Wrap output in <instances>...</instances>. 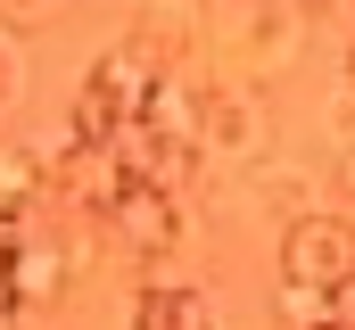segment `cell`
Here are the masks:
<instances>
[{
	"mask_svg": "<svg viewBox=\"0 0 355 330\" xmlns=\"http://www.w3.org/2000/svg\"><path fill=\"white\" fill-rule=\"evenodd\" d=\"M50 182V165L33 157V149H8L0 141V215H25V198Z\"/></svg>",
	"mask_w": 355,
	"mask_h": 330,
	"instance_id": "9c48e42d",
	"label": "cell"
},
{
	"mask_svg": "<svg viewBox=\"0 0 355 330\" xmlns=\"http://www.w3.org/2000/svg\"><path fill=\"white\" fill-rule=\"evenodd\" d=\"M339 190H347V198H355V149H347V157H339Z\"/></svg>",
	"mask_w": 355,
	"mask_h": 330,
	"instance_id": "4fadbf2b",
	"label": "cell"
},
{
	"mask_svg": "<svg viewBox=\"0 0 355 330\" xmlns=\"http://www.w3.org/2000/svg\"><path fill=\"white\" fill-rule=\"evenodd\" d=\"M272 314H281V330H322V322H339V297H331L322 281H289V272H281Z\"/></svg>",
	"mask_w": 355,
	"mask_h": 330,
	"instance_id": "ba28073f",
	"label": "cell"
},
{
	"mask_svg": "<svg viewBox=\"0 0 355 330\" xmlns=\"http://www.w3.org/2000/svg\"><path fill=\"white\" fill-rule=\"evenodd\" d=\"M157 75H166V67H157V50H149V42H124V50H107V58L91 67V82L124 107V124H141V107H149Z\"/></svg>",
	"mask_w": 355,
	"mask_h": 330,
	"instance_id": "277c9868",
	"label": "cell"
},
{
	"mask_svg": "<svg viewBox=\"0 0 355 330\" xmlns=\"http://www.w3.org/2000/svg\"><path fill=\"white\" fill-rule=\"evenodd\" d=\"M8 289H17V306L58 297V289H67V256H58L50 240H17V256H8Z\"/></svg>",
	"mask_w": 355,
	"mask_h": 330,
	"instance_id": "52a82bcc",
	"label": "cell"
},
{
	"mask_svg": "<svg viewBox=\"0 0 355 330\" xmlns=\"http://www.w3.org/2000/svg\"><path fill=\"white\" fill-rule=\"evenodd\" d=\"M0 330H8V322H0Z\"/></svg>",
	"mask_w": 355,
	"mask_h": 330,
	"instance_id": "e0dca14e",
	"label": "cell"
},
{
	"mask_svg": "<svg viewBox=\"0 0 355 330\" xmlns=\"http://www.w3.org/2000/svg\"><path fill=\"white\" fill-rule=\"evenodd\" d=\"M281 272L339 289V281L355 272V232L339 223V215H289V223H281Z\"/></svg>",
	"mask_w": 355,
	"mask_h": 330,
	"instance_id": "6da1fadb",
	"label": "cell"
},
{
	"mask_svg": "<svg viewBox=\"0 0 355 330\" xmlns=\"http://www.w3.org/2000/svg\"><path fill=\"white\" fill-rule=\"evenodd\" d=\"M331 297H339V322L355 330V272H347V281H339V289H331Z\"/></svg>",
	"mask_w": 355,
	"mask_h": 330,
	"instance_id": "7c38bea8",
	"label": "cell"
},
{
	"mask_svg": "<svg viewBox=\"0 0 355 330\" xmlns=\"http://www.w3.org/2000/svg\"><path fill=\"white\" fill-rule=\"evenodd\" d=\"M107 232H116V248L124 256H166L174 240H190V223H182V207H174V190L166 182H132L116 207H107Z\"/></svg>",
	"mask_w": 355,
	"mask_h": 330,
	"instance_id": "7a4b0ae2",
	"label": "cell"
},
{
	"mask_svg": "<svg viewBox=\"0 0 355 330\" xmlns=\"http://www.w3.org/2000/svg\"><path fill=\"white\" fill-rule=\"evenodd\" d=\"M322 330H347V322H322Z\"/></svg>",
	"mask_w": 355,
	"mask_h": 330,
	"instance_id": "2e32d148",
	"label": "cell"
},
{
	"mask_svg": "<svg viewBox=\"0 0 355 330\" xmlns=\"http://www.w3.org/2000/svg\"><path fill=\"white\" fill-rule=\"evenodd\" d=\"M141 124H157L166 141H190V149H198V132H207V99H198L190 82L157 75V91H149V107H141Z\"/></svg>",
	"mask_w": 355,
	"mask_h": 330,
	"instance_id": "8992f818",
	"label": "cell"
},
{
	"mask_svg": "<svg viewBox=\"0 0 355 330\" xmlns=\"http://www.w3.org/2000/svg\"><path fill=\"white\" fill-rule=\"evenodd\" d=\"M248 141H257V116L232 107V99H207V132H198V149H248Z\"/></svg>",
	"mask_w": 355,
	"mask_h": 330,
	"instance_id": "30bf717a",
	"label": "cell"
},
{
	"mask_svg": "<svg viewBox=\"0 0 355 330\" xmlns=\"http://www.w3.org/2000/svg\"><path fill=\"white\" fill-rule=\"evenodd\" d=\"M132 330H215V306H207V289H141L132 297Z\"/></svg>",
	"mask_w": 355,
	"mask_h": 330,
	"instance_id": "5b68a950",
	"label": "cell"
},
{
	"mask_svg": "<svg viewBox=\"0 0 355 330\" xmlns=\"http://www.w3.org/2000/svg\"><path fill=\"white\" fill-rule=\"evenodd\" d=\"M8 91H17V75H8V58H0V107H8Z\"/></svg>",
	"mask_w": 355,
	"mask_h": 330,
	"instance_id": "5bb4252c",
	"label": "cell"
},
{
	"mask_svg": "<svg viewBox=\"0 0 355 330\" xmlns=\"http://www.w3.org/2000/svg\"><path fill=\"white\" fill-rule=\"evenodd\" d=\"M33 8L42 0H0V25H33Z\"/></svg>",
	"mask_w": 355,
	"mask_h": 330,
	"instance_id": "8fae6325",
	"label": "cell"
},
{
	"mask_svg": "<svg viewBox=\"0 0 355 330\" xmlns=\"http://www.w3.org/2000/svg\"><path fill=\"white\" fill-rule=\"evenodd\" d=\"M50 182L75 198V207H91V215H107L124 190H132V173H124V157L116 149H91V141H67V157L50 165Z\"/></svg>",
	"mask_w": 355,
	"mask_h": 330,
	"instance_id": "3957f363",
	"label": "cell"
},
{
	"mask_svg": "<svg viewBox=\"0 0 355 330\" xmlns=\"http://www.w3.org/2000/svg\"><path fill=\"white\" fill-rule=\"evenodd\" d=\"M347 82H355V50H347Z\"/></svg>",
	"mask_w": 355,
	"mask_h": 330,
	"instance_id": "9a60e30c",
	"label": "cell"
}]
</instances>
